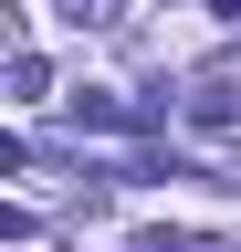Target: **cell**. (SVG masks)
Segmentation results:
<instances>
[{"label":"cell","mask_w":241,"mask_h":252,"mask_svg":"<svg viewBox=\"0 0 241 252\" xmlns=\"http://www.w3.org/2000/svg\"><path fill=\"white\" fill-rule=\"evenodd\" d=\"M189 126H199V137H231V126H241V84H199L189 94Z\"/></svg>","instance_id":"cell-1"},{"label":"cell","mask_w":241,"mask_h":252,"mask_svg":"<svg viewBox=\"0 0 241 252\" xmlns=\"http://www.w3.org/2000/svg\"><path fill=\"white\" fill-rule=\"evenodd\" d=\"M74 126H95V137H115V126H136L115 94H74Z\"/></svg>","instance_id":"cell-2"},{"label":"cell","mask_w":241,"mask_h":252,"mask_svg":"<svg viewBox=\"0 0 241 252\" xmlns=\"http://www.w3.org/2000/svg\"><path fill=\"white\" fill-rule=\"evenodd\" d=\"M42 84H53V74H42V53H11V94H21V105H42Z\"/></svg>","instance_id":"cell-3"},{"label":"cell","mask_w":241,"mask_h":252,"mask_svg":"<svg viewBox=\"0 0 241 252\" xmlns=\"http://www.w3.org/2000/svg\"><path fill=\"white\" fill-rule=\"evenodd\" d=\"M63 11H74V21H95V32H115V21L136 11V0H63Z\"/></svg>","instance_id":"cell-4"}]
</instances>
